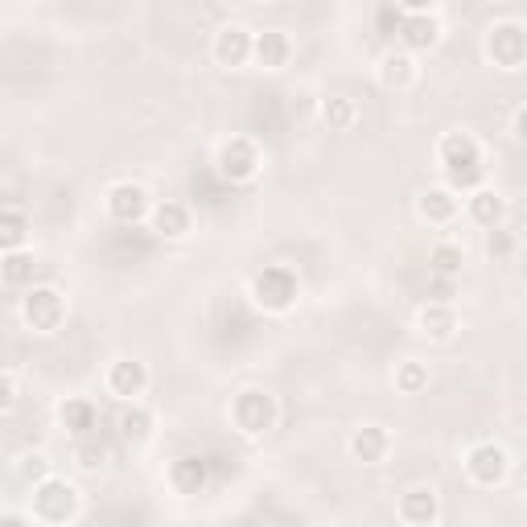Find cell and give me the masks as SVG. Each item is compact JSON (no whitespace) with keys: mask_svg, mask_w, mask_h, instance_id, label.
<instances>
[{"mask_svg":"<svg viewBox=\"0 0 527 527\" xmlns=\"http://www.w3.org/2000/svg\"><path fill=\"white\" fill-rule=\"evenodd\" d=\"M33 519L46 523V527L75 523L79 519V490L66 478L42 474L38 482H33Z\"/></svg>","mask_w":527,"mask_h":527,"instance_id":"1","label":"cell"},{"mask_svg":"<svg viewBox=\"0 0 527 527\" xmlns=\"http://www.w3.org/2000/svg\"><path fill=\"white\" fill-rule=\"evenodd\" d=\"M297 297H301V285H297V272L289 264H268L252 280V301L264 313H289L297 305Z\"/></svg>","mask_w":527,"mask_h":527,"instance_id":"2","label":"cell"},{"mask_svg":"<svg viewBox=\"0 0 527 527\" xmlns=\"http://www.w3.org/2000/svg\"><path fill=\"white\" fill-rule=\"evenodd\" d=\"M276 416H280L276 396H268L264 388H243L231 404V420L243 437H264L276 425Z\"/></svg>","mask_w":527,"mask_h":527,"instance_id":"3","label":"cell"},{"mask_svg":"<svg viewBox=\"0 0 527 527\" xmlns=\"http://www.w3.org/2000/svg\"><path fill=\"white\" fill-rule=\"evenodd\" d=\"M21 318L33 334H54L66 322V297L54 285H33L21 297Z\"/></svg>","mask_w":527,"mask_h":527,"instance_id":"4","label":"cell"},{"mask_svg":"<svg viewBox=\"0 0 527 527\" xmlns=\"http://www.w3.org/2000/svg\"><path fill=\"white\" fill-rule=\"evenodd\" d=\"M264 157H260V145L252 136H231L219 145V173L231 182V186H243V182H256Z\"/></svg>","mask_w":527,"mask_h":527,"instance_id":"5","label":"cell"},{"mask_svg":"<svg viewBox=\"0 0 527 527\" xmlns=\"http://www.w3.org/2000/svg\"><path fill=\"white\" fill-rule=\"evenodd\" d=\"M486 58L499 70H519L527 62V29L515 25V21L490 25L486 29Z\"/></svg>","mask_w":527,"mask_h":527,"instance_id":"6","label":"cell"},{"mask_svg":"<svg viewBox=\"0 0 527 527\" xmlns=\"http://www.w3.org/2000/svg\"><path fill=\"white\" fill-rule=\"evenodd\" d=\"M507 470H511V458H507V449L499 441H478V445H470V453H466V474H470L474 486H482V490L499 486L507 478Z\"/></svg>","mask_w":527,"mask_h":527,"instance_id":"7","label":"cell"},{"mask_svg":"<svg viewBox=\"0 0 527 527\" xmlns=\"http://www.w3.org/2000/svg\"><path fill=\"white\" fill-rule=\"evenodd\" d=\"M103 206H108L112 223H120V227H136L140 219H149V215H153L149 190H145V186H136V182H116V186L108 190V198H103Z\"/></svg>","mask_w":527,"mask_h":527,"instance_id":"8","label":"cell"},{"mask_svg":"<svg viewBox=\"0 0 527 527\" xmlns=\"http://www.w3.org/2000/svg\"><path fill=\"white\" fill-rule=\"evenodd\" d=\"M256 54V33H248L243 25H223L215 33V62L219 66H243Z\"/></svg>","mask_w":527,"mask_h":527,"instance_id":"9","label":"cell"},{"mask_svg":"<svg viewBox=\"0 0 527 527\" xmlns=\"http://www.w3.org/2000/svg\"><path fill=\"white\" fill-rule=\"evenodd\" d=\"M149 388V367L145 363H136V359H116L108 367V392L116 400H136V396H145Z\"/></svg>","mask_w":527,"mask_h":527,"instance_id":"10","label":"cell"},{"mask_svg":"<svg viewBox=\"0 0 527 527\" xmlns=\"http://www.w3.org/2000/svg\"><path fill=\"white\" fill-rule=\"evenodd\" d=\"M396 515H400L404 523H416V527L437 523V519H441L437 490H433V486H412V490H404L400 503H396Z\"/></svg>","mask_w":527,"mask_h":527,"instance_id":"11","label":"cell"},{"mask_svg":"<svg viewBox=\"0 0 527 527\" xmlns=\"http://www.w3.org/2000/svg\"><path fill=\"white\" fill-rule=\"evenodd\" d=\"M169 482L178 495H202L206 482H210V462L202 453H186V458H178L169 466Z\"/></svg>","mask_w":527,"mask_h":527,"instance_id":"12","label":"cell"},{"mask_svg":"<svg viewBox=\"0 0 527 527\" xmlns=\"http://www.w3.org/2000/svg\"><path fill=\"white\" fill-rule=\"evenodd\" d=\"M416 215L425 219V223H437V227L453 223V219H458V190H449V186L425 190V194L416 198Z\"/></svg>","mask_w":527,"mask_h":527,"instance_id":"13","label":"cell"},{"mask_svg":"<svg viewBox=\"0 0 527 527\" xmlns=\"http://www.w3.org/2000/svg\"><path fill=\"white\" fill-rule=\"evenodd\" d=\"M388 449H392V437L379 425H363L350 433V453H355V462H363V466H379L388 458Z\"/></svg>","mask_w":527,"mask_h":527,"instance_id":"14","label":"cell"},{"mask_svg":"<svg viewBox=\"0 0 527 527\" xmlns=\"http://www.w3.org/2000/svg\"><path fill=\"white\" fill-rule=\"evenodd\" d=\"M437 38H441V25H437L433 13H408V17L400 21V46L412 50V54H416V50H433Z\"/></svg>","mask_w":527,"mask_h":527,"instance_id":"15","label":"cell"},{"mask_svg":"<svg viewBox=\"0 0 527 527\" xmlns=\"http://www.w3.org/2000/svg\"><path fill=\"white\" fill-rule=\"evenodd\" d=\"M149 227H153V235H161V239H182V235L190 231V206L173 202V198L157 202L153 215H149Z\"/></svg>","mask_w":527,"mask_h":527,"instance_id":"16","label":"cell"},{"mask_svg":"<svg viewBox=\"0 0 527 527\" xmlns=\"http://www.w3.org/2000/svg\"><path fill=\"white\" fill-rule=\"evenodd\" d=\"M420 334L433 338V342H449L453 334H458V313H453L449 301H429L425 309H420Z\"/></svg>","mask_w":527,"mask_h":527,"instance_id":"17","label":"cell"},{"mask_svg":"<svg viewBox=\"0 0 527 527\" xmlns=\"http://www.w3.org/2000/svg\"><path fill=\"white\" fill-rule=\"evenodd\" d=\"M437 161H441V169L474 165V161H482V149H478V140L470 132H445L441 145H437Z\"/></svg>","mask_w":527,"mask_h":527,"instance_id":"18","label":"cell"},{"mask_svg":"<svg viewBox=\"0 0 527 527\" xmlns=\"http://www.w3.org/2000/svg\"><path fill=\"white\" fill-rule=\"evenodd\" d=\"M264 70H280V66H289L293 58V42H289V33H280V29H264L256 33V54H252Z\"/></svg>","mask_w":527,"mask_h":527,"instance_id":"19","label":"cell"},{"mask_svg":"<svg viewBox=\"0 0 527 527\" xmlns=\"http://www.w3.org/2000/svg\"><path fill=\"white\" fill-rule=\"evenodd\" d=\"M58 420H62V429H66L70 437H91V433H95V425H99V412H95V404H91V400L75 396V400H62Z\"/></svg>","mask_w":527,"mask_h":527,"instance_id":"20","label":"cell"},{"mask_svg":"<svg viewBox=\"0 0 527 527\" xmlns=\"http://www.w3.org/2000/svg\"><path fill=\"white\" fill-rule=\"evenodd\" d=\"M379 83L388 87V91H404L416 83V62H412V50H392V54H383L379 62Z\"/></svg>","mask_w":527,"mask_h":527,"instance_id":"21","label":"cell"},{"mask_svg":"<svg viewBox=\"0 0 527 527\" xmlns=\"http://www.w3.org/2000/svg\"><path fill=\"white\" fill-rule=\"evenodd\" d=\"M503 215H507V202H503V194H495V190H486V186H478V190H470V219L478 223V227H503Z\"/></svg>","mask_w":527,"mask_h":527,"instance_id":"22","label":"cell"},{"mask_svg":"<svg viewBox=\"0 0 527 527\" xmlns=\"http://www.w3.org/2000/svg\"><path fill=\"white\" fill-rule=\"evenodd\" d=\"M462 264H466V252L458 248V243H433V252H429V276H453L458 280L462 276Z\"/></svg>","mask_w":527,"mask_h":527,"instance_id":"23","label":"cell"},{"mask_svg":"<svg viewBox=\"0 0 527 527\" xmlns=\"http://www.w3.org/2000/svg\"><path fill=\"white\" fill-rule=\"evenodd\" d=\"M322 120H326L330 132L355 128V120H359V103H355V99H346V95H330V99H322Z\"/></svg>","mask_w":527,"mask_h":527,"instance_id":"24","label":"cell"},{"mask_svg":"<svg viewBox=\"0 0 527 527\" xmlns=\"http://www.w3.org/2000/svg\"><path fill=\"white\" fill-rule=\"evenodd\" d=\"M120 437H124L128 445H145V441L153 437V412L140 408V404L132 400V408L120 416Z\"/></svg>","mask_w":527,"mask_h":527,"instance_id":"25","label":"cell"},{"mask_svg":"<svg viewBox=\"0 0 527 527\" xmlns=\"http://www.w3.org/2000/svg\"><path fill=\"white\" fill-rule=\"evenodd\" d=\"M396 388H400L404 396H420V392L429 388V363L404 359V363L396 367Z\"/></svg>","mask_w":527,"mask_h":527,"instance_id":"26","label":"cell"},{"mask_svg":"<svg viewBox=\"0 0 527 527\" xmlns=\"http://www.w3.org/2000/svg\"><path fill=\"white\" fill-rule=\"evenodd\" d=\"M0 272H5V285H13V289L33 285V252H25V248L5 252V264H0Z\"/></svg>","mask_w":527,"mask_h":527,"instance_id":"27","label":"cell"},{"mask_svg":"<svg viewBox=\"0 0 527 527\" xmlns=\"http://www.w3.org/2000/svg\"><path fill=\"white\" fill-rule=\"evenodd\" d=\"M25 231H29L25 215H21L17 206H5V219H0V248H5V252H17L21 243H25Z\"/></svg>","mask_w":527,"mask_h":527,"instance_id":"28","label":"cell"},{"mask_svg":"<svg viewBox=\"0 0 527 527\" xmlns=\"http://www.w3.org/2000/svg\"><path fill=\"white\" fill-rule=\"evenodd\" d=\"M482 182H486V165H482V161L445 169V186H449V190H478Z\"/></svg>","mask_w":527,"mask_h":527,"instance_id":"29","label":"cell"},{"mask_svg":"<svg viewBox=\"0 0 527 527\" xmlns=\"http://www.w3.org/2000/svg\"><path fill=\"white\" fill-rule=\"evenodd\" d=\"M486 256L499 260V264L511 260V256H515V235L503 231V227H490V231H486Z\"/></svg>","mask_w":527,"mask_h":527,"instance_id":"30","label":"cell"},{"mask_svg":"<svg viewBox=\"0 0 527 527\" xmlns=\"http://www.w3.org/2000/svg\"><path fill=\"white\" fill-rule=\"evenodd\" d=\"M75 458H79V466H83V470H99V466H103V458H108V449H103V441H95V433H91V437H79Z\"/></svg>","mask_w":527,"mask_h":527,"instance_id":"31","label":"cell"},{"mask_svg":"<svg viewBox=\"0 0 527 527\" xmlns=\"http://www.w3.org/2000/svg\"><path fill=\"white\" fill-rule=\"evenodd\" d=\"M429 301H453V276H433L429 280Z\"/></svg>","mask_w":527,"mask_h":527,"instance_id":"32","label":"cell"},{"mask_svg":"<svg viewBox=\"0 0 527 527\" xmlns=\"http://www.w3.org/2000/svg\"><path fill=\"white\" fill-rule=\"evenodd\" d=\"M511 132H515V140H523V145H527V108H519V112H515Z\"/></svg>","mask_w":527,"mask_h":527,"instance_id":"33","label":"cell"},{"mask_svg":"<svg viewBox=\"0 0 527 527\" xmlns=\"http://www.w3.org/2000/svg\"><path fill=\"white\" fill-rule=\"evenodd\" d=\"M13 404H17V375L5 371V408H13Z\"/></svg>","mask_w":527,"mask_h":527,"instance_id":"34","label":"cell"},{"mask_svg":"<svg viewBox=\"0 0 527 527\" xmlns=\"http://www.w3.org/2000/svg\"><path fill=\"white\" fill-rule=\"evenodd\" d=\"M400 5H404L408 13H429V9L437 5V0H400Z\"/></svg>","mask_w":527,"mask_h":527,"instance_id":"35","label":"cell"}]
</instances>
